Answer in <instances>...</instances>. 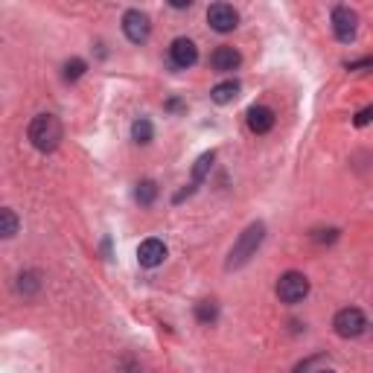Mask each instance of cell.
Returning a JSON list of instances; mask_svg holds the SVG:
<instances>
[{
    "instance_id": "obj_14",
    "label": "cell",
    "mask_w": 373,
    "mask_h": 373,
    "mask_svg": "<svg viewBox=\"0 0 373 373\" xmlns=\"http://www.w3.org/2000/svg\"><path fill=\"white\" fill-rule=\"evenodd\" d=\"M15 233H18V216H15V210L3 207V210H0V236H3V239H12Z\"/></svg>"
},
{
    "instance_id": "obj_3",
    "label": "cell",
    "mask_w": 373,
    "mask_h": 373,
    "mask_svg": "<svg viewBox=\"0 0 373 373\" xmlns=\"http://www.w3.org/2000/svg\"><path fill=\"white\" fill-rule=\"evenodd\" d=\"M309 295V277L301 275V271H286V275L277 280V297L283 303H301Z\"/></svg>"
},
{
    "instance_id": "obj_12",
    "label": "cell",
    "mask_w": 373,
    "mask_h": 373,
    "mask_svg": "<svg viewBox=\"0 0 373 373\" xmlns=\"http://www.w3.org/2000/svg\"><path fill=\"white\" fill-rule=\"evenodd\" d=\"M236 96H239V82H233V79L219 82L216 88L210 91V99H213L216 105H228V103H233Z\"/></svg>"
},
{
    "instance_id": "obj_22",
    "label": "cell",
    "mask_w": 373,
    "mask_h": 373,
    "mask_svg": "<svg viewBox=\"0 0 373 373\" xmlns=\"http://www.w3.org/2000/svg\"><path fill=\"white\" fill-rule=\"evenodd\" d=\"M315 373H335V370H315Z\"/></svg>"
},
{
    "instance_id": "obj_2",
    "label": "cell",
    "mask_w": 373,
    "mask_h": 373,
    "mask_svg": "<svg viewBox=\"0 0 373 373\" xmlns=\"http://www.w3.org/2000/svg\"><path fill=\"white\" fill-rule=\"evenodd\" d=\"M266 239V225L263 222H254V225H248L239 239H236V245L231 248V257H228V268H242L248 259H251L257 254V248L263 245Z\"/></svg>"
},
{
    "instance_id": "obj_18",
    "label": "cell",
    "mask_w": 373,
    "mask_h": 373,
    "mask_svg": "<svg viewBox=\"0 0 373 373\" xmlns=\"http://www.w3.org/2000/svg\"><path fill=\"white\" fill-rule=\"evenodd\" d=\"M219 315V309H216V301H202L195 306V318L202 321V324H213Z\"/></svg>"
},
{
    "instance_id": "obj_8",
    "label": "cell",
    "mask_w": 373,
    "mask_h": 373,
    "mask_svg": "<svg viewBox=\"0 0 373 373\" xmlns=\"http://www.w3.org/2000/svg\"><path fill=\"white\" fill-rule=\"evenodd\" d=\"M195 58H198V47L193 39H175L169 47V61L175 65L178 70H186V67H193L195 65Z\"/></svg>"
},
{
    "instance_id": "obj_9",
    "label": "cell",
    "mask_w": 373,
    "mask_h": 373,
    "mask_svg": "<svg viewBox=\"0 0 373 373\" xmlns=\"http://www.w3.org/2000/svg\"><path fill=\"white\" fill-rule=\"evenodd\" d=\"M242 65V56H239V50L236 47H228V44H222L213 50V56H210V67H213L216 73H233V70H239Z\"/></svg>"
},
{
    "instance_id": "obj_1",
    "label": "cell",
    "mask_w": 373,
    "mask_h": 373,
    "mask_svg": "<svg viewBox=\"0 0 373 373\" xmlns=\"http://www.w3.org/2000/svg\"><path fill=\"white\" fill-rule=\"evenodd\" d=\"M30 143L39 149V152H53V149H58L61 143V134H65V129H61L58 117L53 114H39L32 122H30Z\"/></svg>"
},
{
    "instance_id": "obj_16",
    "label": "cell",
    "mask_w": 373,
    "mask_h": 373,
    "mask_svg": "<svg viewBox=\"0 0 373 373\" xmlns=\"http://www.w3.org/2000/svg\"><path fill=\"white\" fill-rule=\"evenodd\" d=\"M134 198H138V204L149 207L158 198V184L155 181H140L138 184V190H134Z\"/></svg>"
},
{
    "instance_id": "obj_13",
    "label": "cell",
    "mask_w": 373,
    "mask_h": 373,
    "mask_svg": "<svg viewBox=\"0 0 373 373\" xmlns=\"http://www.w3.org/2000/svg\"><path fill=\"white\" fill-rule=\"evenodd\" d=\"M131 138H134V143H140V146L152 143V138H155V129H152V122H149L146 117L134 120V122H131Z\"/></svg>"
},
{
    "instance_id": "obj_21",
    "label": "cell",
    "mask_w": 373,
    "mask_h": 373,
    "mask_svg": "<svg viewBox=\"0 0 373 373\" xmlns=\"http://www.w3.org/2000/svg\"><path fill=\"white\" fill-rule=\"evenodd\" d=\"M350 70H362V67H373V58H365V61H353V65H347Z\"/></svg>"
},
{
    "instance_id": "obj_10",
    "label": "cell",
    "mask_w": 373,
    "mask_h": 373,
    "mask_svg": "<svg viewBox=\"0 0 373 373\" xmlns=\"http://www.w3.org/2000/svg\"><path fill=\"white\" fill-rule=\"evenodd\" d=\"M167 259V245L160 242V239H143L140 242V248H138V263L143 266V268H158L160 263Z\"/></svg>"
},
{
    "instance_id": "obj_19",
    "label": "cell",
    "mask_w": 373,
    "mask_h": 373,
    "mask_svg": "<svg viewBox=\"0 0 373 373\" xmlns=\"http://www.w3.org/2000/svg\"><path fill=\"white\" fill-rule=\"evenodd\" d=\"M85 70H88V65H85L82 58H70L65 65V79L67 82H76L79 76H85Z\"/></svg>"
},
{
    "instance_id": "obj_20",
    "label": "cell",
    "mask_w": 373,
    "mask_h": 373,
    "mask_svg": "<svg viewBox=\"0 0 373 373\" xmlns=\"http://www.w3.org/2000/svg\"><path fill=\"white\" fill-rule=\"evenodd\" d=\"M370 120H373V105H367V108H362V111H359V114H356V120H353V122H356L359 129H362V126H367Z\"/></svg>"
},
{
    "instance_id": "obj_4",
    "label": "cell",
    "mask_w": 373,
    "mask_h": 373,
    "mask_svg": "<svg viewBox=\"0 0 373 373\" xmlns=\"http://www.w3.org/2000/svg\"><path fill=\"white\" fill-rule=\"evenodd\" d=\"M332 327H335V332H339L341 339H359V335L367 330V318H365L362 309L347 306V309H341V312L335 315Z\"/></svg>"
},
{
    "instance_id": "obj_5",
    "label": "cell",
    "mask_w": 373,
    "mask_h": 373,
    "mask_svg": "<svg viewBox=\"0 0 373 373\" xmlns=\"http://www.w3.org/2000/svg\"><path fill=\"white\" fill-rule=\"evenodd\" d=\"M122 32H126V39L131 44H143L149 39V32H152V21H149L146 12L129 9L126 15H122Z\"/></svg>"
},
{
    "instance_id": "obj_17",
    "label": "cell",
    "mask_w": 373,
    "mask_h": 373,
    "mask_svg": "<svg viewBox=\"0 0 373 373\" xmlns=\"http://www.w3.org/2000/svg\"><path fill=\"white\" fill-rule=\"evenodd\" d=\"M213 152H204L202 158H198L195 160V167H193V184L198 186V184H202L204 178H207V172H210V167H213Z\"/></svg>"
},
{
    "instance_id": "obj_11",
    "label": "cell",
    "mask_w": 373,
    "mask_h": 373,
    "mask_svg": "<svg viewBox=\"0 0 373 373\" xmlns=\"http://www.w3.org/2000/svg\"><path fill=\"white\" fill-rule=\"evenodd\" d=\"M248 129L254 134H268L275 129V111L266 108V105H254L248 108Z\"/></svg>"
},
{
    "instance_id": "obj_15",
    "label": "cell",
    "mask_w": 373,
    "mask_h": 373,
    "mask_svg": "<svg viewBox=\"0 0 373 373\" xmlns=\"http://www.w3.org/2000/svg\"><path fill=\"white\" fill-rule=\"evenodd\" d=\"M39 289H41V280H39V275H35V271H23V275L18 277V292H21L23 297H32Z\"/></svg>"
},
{
    "instance_id": "obj_7",
    "label": "cell",
    "mask_w": 373,
    "mask_h": 373,
    "mask_svg": "<svg viewBox=\"0 0 373 373\" xmlns=\"http://www.w3.org/2000/svg\"><path fill=\"white\" fill-rule=\"evenodd\" d=\"M332 32L339 41L350 44L356 39V12L347 6H335L332 9Z\"/></svg>"
},
{
    "instance_id": "obj_6",
    "label": "cell",
    "mask_w": 373,
    "mask_h": 373,
    "mask_svg": "<svg viewBox=\"0 0 373 373\" xmlns=\"http://www.w3.org/2000/svg\"><path fill=\"white\" fill-rule=\"evenodd\" d=\"M207 23H210V30H216V32H231V30H236V23H239V12L231 3H213L207 9Z\"/></svg>"
}]
</instances>
